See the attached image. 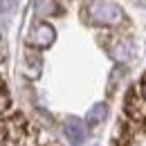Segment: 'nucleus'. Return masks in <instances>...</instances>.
Segmentation results:
<instances>
[{"mask_svg": "<svg viewBox=\"0 0 146 146\" xmlns=\"http://www.w3.org/2000/svg\"><path fill=\"white\" fill-rule=\"evenodd\" d=\"M88 18L94 25H101V27H115L124 20V11L117 2H110V0H92L88 5Z\"/></svg>", "mask_w": 146, "mask_h": 146, "instance_id": "obj_1", "label": "nucleus"}, {"mask_svg": "<svg viewBox=\"0 0 146 146\" xmlns=\"http://www.w3.org/2000/svg\"><path fill=\"white\" fill-rule=\"evenodd\" d=\"M56 40V29L50 23H36L29 32V45H34L38 50H45L50 45H54Z\"/></svg>", "mask_w": 146, "mask_h": 146, "instance_id": "obj_2", "label": "nucleus"}, {"mask_svg": "<svg viewBox=\"0 0 146 146\" xmlns=\"http://www.w3.org/2000/svg\"><path fill=\"white\" fill-rule=\"evenodd\" d=\"M63 130H65V137L72 146H83L86 144V137H88V130H86V124L79 119V117H68L65 124H63Z\"/></svg>", "mask_w": 146, "mask_h": 146, "instance_id": "obj_3", "label": "nucleus"}, {"mask_svg": "<svg viewBox=\"0 0 146 146\" xmlns=\"http://www.w3.org/2000/svg\"><path fill=\"white\" fill-rule=\"evenodd\" d=\"M110 54L115 56L117 61H130L133 56H135V45H133V40L126 36H119V38H115L112 43H110Z\"/></svg>", "mask_w": 146, "mask_h": 146, "instance_id": "obj_4", "label": "nucleus"}, {"mask_svg": "<svg viewBox=\"0 0 146 146\" xmlns=\"http://www.w3.org/2000/svg\"><path fill=\"white\" fill-rule=\"evenodd\" d=\"M40 70H43V58H40V54L34 52V50H27L25 52V72L29 74L32 79H38Z\"/></svg>", "mask_w": 146, "mask_h": 146, "instance_id": "obj_5", "label": "nucleus"}, {"mask_svg": "<svg viewBox=\"0 0 146 146\" xmlns=\"http://www.w3.org/2000/svg\"><path fill=\"white\" fill-rule=\"evenodd\" d=\"M106 117H108V106L101 101V104H94V106L88 110L86 121H88V126H99V124H104Z\"/></svg>", "mask_w": 146, "mask_h": 146, "instance_id": "obj_6", "label": "nucleus"}, {"mask_svg": "<svg viewBox=\"0 0 146 146\" xmlns=\"http://www.w3.org/2000/svg\"><path fill=\"white\" fill-rule=\"evenodd\" d=\"M61 5L56 0H36V14L38 16H54L58 14Z\"/></svg>", "mask_w": 146, "mask_h": 146, "instance_id": "obj_7", "label": "nucleus"}, {"mask_svg": "<svg viewBox=\"0 0 146 146\" xmlns=\"http://www.w3.org/2000/svg\"><path fill=\"white\" fill-rule=\"evenodd\" d=\"M7 106H9V94L2 90V86H0V115L7 110Z\"/></svg>", "mask_w": 146, "mask_h": 146, "instance_id": "obj_8", "label": "nucleus"}, {"mask_svg": "<svg viewBox=\"0 0 146 146\" xmlns=\"http://www.w3.org/2000/svg\"><path fill=\"white\" fill-rule=\"evenodd\" d=\"M139 92H142V99H144V104H146V76L142 79V86H139Z\"/></svg>", "mask_w": 146, "mask_h": 146, "instance_id": "obj_9", "label": "nucleus"}, {"mask_svg": "<svg viewBox=\"0 0 146 146\" xmlns=\"http://www.w3.org/2000/svg\"><path fill=\"white\" fill-rule=\"evenodd\" d=\"M2 2H5V0H0V9H2Z\"/></svg>", "mask_w": 146, "mask_h": 146, "instance_id": "obj_10", "label": "nucleus"}]
</instances>
